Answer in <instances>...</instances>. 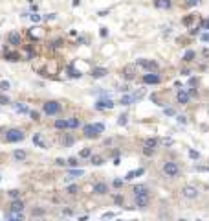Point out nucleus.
Here are the masks:
<instances>
[{
	"mask_svg": "<svg viewBox=\"0 0 209 221\" xmlns=\"http://www.w3.org/2000/svg\"><path fill=\"white\" fill-rule=\"evenodd\" d=\"M83 131H85V136H88V138H97V136H99V133H103V131H104V123H86V125L83 127Z\"/></svg>",
	"mask_w": 209,
	"mask_h": 221,
	"instance_id": "f257e3e1",
	"label": "nucleus"
},
{
	"mask_svg": "<svg viewBox=\"0 0 209 221\" xmlns=\"http://www.w3.org/2000/svg\"><path fill=\"white\" fill-rule=\"evenodd\" d=\"M163 173H165L167 177H178V173H180L178 164L172 162V160H167V162L163 164Z\"/></svg>",
	"mask_w": 209,
	"mask_h": 221,
	"instance_id": "f03ea898",
	"label": "nucleus"
},
{
	"mask_svg": "<svg viewBox=\"0 0 209 221\" xmlns=\"http://www.w3.org/2000/svg\"><path fill=\"white\" fill-rule=\"evenodd\" d=\"M24 140V133L20 129H9L6 133V142H20Z\"/></svg>",
	"mask_w": 209,
	"mask_h": 221,
	"instance_id": "7ed1b4c3",
	"label": "nucleus"
},
{
	"mask_svg": "<svg viewBox=\"0 0 209 221\" xmlns=\"http://www.w3.org/2000/svg\"><path fill=\"white\" fill-rule=\"evenodd\" d=\"M42 110L46 114H50V116H53V114H57L59 110H61V103H57V101H48V103H44V107H42Z\"/></svg>",
	"mask_w": 209,
	"mask_h": 221,
	"instance_id": "20e7f679",
	"label": "nucleus"
},
{
	"mask_svg": "<svg viewBox=\"0 0 209 221\" xmlns=\"http://www.w3.org/2000/svg\"><path fill=\"white\" fill-rule=\"evenodd\" d=\"M182 195L185 199H196L198 197V190L194 188V186H184L182 188Z\"/></svg>",
	"mask_w": 209,
	"mask_h": 221,
	"instance_id": "39448f33",
	"label": "nucleus"
},
{
	"mask_svg": "<svg viewBox=\"0 0 209 221\" xmlns=\"http://www.w3.org/2000/svg\"><path fill=\"white\" fill-rule=\"evenodd\" d=\"M136 206L138 208H147L149 206V193H138L136 195Z\"/></svg>",
	"mask_w": 209,
	"mask_h": 221,
	"instance_id": "423d86ee",
	"label": "nucleus"
},
{
	"mask_svg": "<svg viewBox=\"0 0 209 221\" xmlns=\"http://www.w3.org/2000/svg\"><path fill=\"white\" fill-rule=\"evenodd\" d=\"M112 107H114V101L110 98H101L95 103V109H112Z\"/></svg>",
	"mask_w": 209,
	"mask_h": 221,
	"instance_id": "0eeeda50",
	"label": "nucleus"
},
{
	"mask_svg": "<svg viewBox=\"0 0 209 221\" xmlns=\"http://www.w3.org/2000/svg\"><path fill=\"white\" fill-rule=\"evenodd\" d=\"M138 65L143 66V68H147V70H156V68H158L156 61H149V59H138Z\"/></svg>",
	"mask_w": 209,
	"mask_h": 221,
	"instance_id": "6e6552de",
	"label": "nucleus"
},
{
	"mask_svg": "<svg viewBox=\"0 0 209 221\" xmlns=\"http://www.w3.org/2000/svg\"><path fill=\"white\" fill-rule=\"evenodd\" d=\"M28 35H30L31 39H40L44 35V31L40 30V28H37V26H33V28H30V30H28Z\"/></svg>",
	"mask_w": 209,
	"mask_h": 221,
	"instance_id": "1a4fd4ad",
	"label": "nucleus"
},
{
	"mask_svg": "<svg viewBox=\"0 0 209 221\" xmlns=\"http://www.w3.org/2000/svg\"><path fill=\"white\" fill-rule=\"evenodd\" d=\"M141 94H125L121 98V105H130V103H134L136 98H139Z\"/></svg>",
	"mask_w": 209,
	"mask_h": 221,
	"instance_id": "9d476101",
	"label": "nucleus"
},
{
	"mask_svg": "<svg viewBox=\"0 0 209 221\" xmlns=\"http://www.w3.org/2000/svg\"><path fill=\"white\" fill-rule=\"evenodd\" d=\"M143 81L149 83V85H156V83H160V76L158 74H145L143 76Z\"/></svg>",
	"mask_w": 209,
	"mask_h": 221,
	"instance_id": "9b49d317",
	"label": "nucleus"
},
{
	"mask_svg": "<svg viewBox=\"0 0 209 221\" xmlns=\"http://www.w3.org/2000/svg\"><path fill=\"white\" fill-rule=\"evenodd\" d=\"M8 41H9V44H13V46H18L20 44V35L17 31H11L9 35H8Z\"/></svg>",
	"mask_w": 209,
	"mask_h": 221,
	"instance_id": "f8f14e48",
	"label": "nucleus"
},
{
	"mask_svg": "<svg viewBox=\"0 0 209 221\" xmlns=\"http://www.w3.org/2000/svg\"><path fill=\"white\" fill-rule=\"evenodd\" d=\"M66 74H68V78H75V79L83 76V72H79L75 66H68V68H66Z\"/></svg>",
	"mask_w": 209,
	"mask_h": 221,
	"instance_id": "ddd939ff",
	"label": "nucleus"
},
{
	"mask_svg": "<svg viewBox=\"0 0 209 221\" xmlns=\"http://www.w3.org/2000/svg\"><path fill=\"white\" fill-rule=\"evenodd\" d=\"M123 76H125V79H134V76H136V68H134V66H125Z\"/></svg>",
	"mask_w": 209,
	"mask_h": 221,
	"instance_id": "4468645a",
	"label": "nucleus"
},
{
	"mask_svg": "<svg viewBox=\"0 0 209 221\" xmlns=\"http://www.w3.org/2000/svg\"><path fill=\"white\" fill-rule=\"evenodd\" d=\"M75 142V138L72 136V135H68V133H64V135H62V138H61V144H62V146H72V144Z\"/></svg>",
	"mask_w": 209,
	"mask_h": 221,
	"instance_id": "2eb2a0df",
	"label": "nucleus"
},
{
	"mask_svg": "<svg viewBox=\"0 0 209 221\" xmlns=\"http://www.w3.org/2000/svg\"><path fill=\"white\" fill-rule=\"evenodd\" d=\"M107 190H108V186L104 184V183H99V184L94 186V193H97V195H103V193H107Z\"/></svg>",
	"mask_w": 209,
	"mask_h": 221,
	"instance_id": "dca6fc26",
	"label": "nucleus"
},
{
	"mask_svg": "<svg viewBox=\"0 0 209 221\" xmlns=\"http://www.w3.org/2000/svg\"><path fill=\"white\" fill-rule=\"evenodd\" d=\"M154 6L158 9H169L171 8V0H154Z\"/></svg>",
	"mask_w": 209,
	"mask_h": 221,
	"instance_id": "f3484780",
	"label": "nucleus"
},
{
	"mask_svg": "<svg viewBox=\"0 0 209 221\" xmlns=\"http://www.w3.org/2000/svg\"><path fill=\"white\" fill-rule=\"evenodd\" d=\"M176 98H178V103H182V105H185V103L189 101V92H185V91H180Z\"/></svg>",
	"mask_w": 209,
	"mask_h": 221,
	"instance_id": "a211bd4d",
	"label": "nucleus"
},
{
	"mask_svg": "<svg viewBox=\"0 0 209 221\" xmlns=\"http://www.w3.org/2000/svg\"><path fill=\"white\" fill-rule=\"evenodd\" d=\"M13 158H15V160H18V162H22V160H26V158H28V155H26V151L17 149L15 153H13Z\"/></svg>",
	"mask_w": 209,
	"mask_h": 221,
	"instance_id": "6ab92c4d",
	"label": "nucleus"
},
{
	"mask_svg": "<svg viewBox=\"0 0 209 221\" xmlns=\"http://www.w3.org/2000/svg\"><path fill=\"white\" fill-rule=\"evenodd\" d=\"M22 208H24V203L18 201V199H15L11 203V212H22Z\"/></svg>",
	"mask_w": 209,
	"mask_h": 221,
	"instance_id": "aec40b11",
	"label": "nucleus"
},
{
	"mask_svg": "<svg viewBox=\"0 0 209 221\" xmlns=\"http://www.w3.org/2000/svg\"><path fill=\"white\" fill-rule=\"evenodd\" d=\"M160 144V140L158 138H147V140H145V148H150V149H154L156 146Z\"/></svg>",
	"mask_w": 209,
	"mask_h": 221,
	"instance_id": "412c9836",
	"label": "nucleus"
},
{
	"mask_svg": "<svg viewBox=\"0 0 209 221\" xmlns=\"http://www.w3.org/2000/svg\"><path fill=\"white\" fill-rule=\"evenodd\" d=\"M15 110H18V113H24V114L31 113V110H30V107H28V105H24V103H15Z\"/></svg>",
	"mask_w": 209,
	"mask_h": 221,
	"instance_id": "4be33fe9",
	"label": "nucleus"
},
{
	"mask_svg": "<svg viewBox=\"0 0 209 221\" xmlns=\"http://www.w3.org/2000/svg\"><path fill=\"white\" fill-rule=\"evenodd\" d=\"M4 57H6V61H20L17 52H6V53H4Z\"/></svg>",
	"mask_w": 209,
	"mask_h": 221,
	"instance_id": "5701e85b",
	"label": "nucleus"
},
{
	"mask_svg": "<svg viewBox=\"0 0 209 221\" xmlns=\"http://www.w3.org/2000/svg\"><path fill=\"white\" fill-rule=\"evenodd\" d=\"M92 76L94 78H103V76H107V68H94Z\"/></svg>",
	"mask_w": 209,
	"mask_h": 221,
	"instance_id": "b1692460",
	"label": "nucleus"
},
{
	"mask_svg": "<svg viewBox=\"0 0 209 221\" xmlns=\"http://www.w3.org/2000/svg\"><path fill=\"white\" fill-rule=\"evenodd\" d=\"M138 193H149L147 186H143V184H138L136 188H134V195H138Z\"/></svg>",
	"mask_w": 209,
	"mask_h": 221,
	"instance_id": "393cba45",
	"label": "nucleus"
},
{
	"mask_svg": "<svg viewBox=\"0 0 209 221\" xmlns=\"http://www.w3.org/2000/svg\"><path fill=\"white\" fill-rule=\"evenodd\" d=\"M55 127L57 129H68V120H55Z\"/></svg>",
	"mask_w": 209,
	"mask_h": 221,
	"instance_id": "a878e982",
	"label": "nucleus"
},
{
	"mask_svg": "<svg viewBox=\"0 0 209 221\" xmlns=\"http://www.w3.org/2000/svg\"><path fill=\"white\" fill-rule=\"evenodd\" d=\"M33 142L37 144L39 148H46V144H44V140H42V138H40V135H39V133H37V135L33 136Z\"/></svg>",
	"mask_w": 209,
	"mask_h": 221,
	"instance_id": "bb28decb",
	"label": "nucleus"
},
{
	"mask_svg": "<svg viewBox=\"0 0 209 221\" xmlns=\"http://www.w3.org/2000/svg\"><path fill=\"white\" fill-rule=\"evenodd\" d=\"M75 127H79V120H77V118L68 120V129H75Z\"/></svg>",
	"mask_w": 209,
	"mask_h": 221,
	"instance_id": "cd10ccee",
	"label": "nucleus"
},
{
	"mask_svg": "<svg viewBox=\"0 0 209 221\" xmlns=\"http://www.w3.org/2000/svg\"><path fill=\"white\" fill-rule=\"evenodd\" d=\"M83 175V170H70V175L68 179H73V177H81Z\"/></svg>",
	"mask_w": 209,
	"mask_h": 221,
	"instance_id": "c85d7f7f",
	"label": "nucleus"
},
{
	"mask_svg": "<svg viewBox=\"0 0 209 221\" xmlns=\"http://www.w3.org/2000/svg\"><path fill=\"white\" fill-rule=\"evenodd\" d=\"M92 164H94V166H101V164H103V157L94 155V157H92Z\"/></svg>",
	"mask_w": 209,
	"mask_h": 221,
	"instance_id": "c756f323",
	"label": "nucleus"
},
{
	"mask_svg": "<svg viewBox=\"0 0 209 221\" xmlns=\"http://www.w3.org/2000/svg\"><path fill=\"white\" fill-rule=\"evenodd\" d=\"M193 57H194V52H193V50H189V52H185L184 61H187V63H189V61H193Z\"/></svg>",
	"mask_w": 209,
	"mask_h": 221,
	"instance_id": "7c9ffc66",
	"label": "nucleus"
},
{
	"mask_svg": "<svg viewBox=\"0 0 209 221\" xmlns=\"http://www.w3.org/2000/svg\"><path fill=\"white\" fill-rule=\"evenodd\" d=\"M9 87H11V85H9V81H0V91H4V92H6V91H9Z\"/></svg>",
	"mask_w": 209,
	"mask_h": 221,
	"instance_id": "2f4dec72",
	"label": "nucleus"
},
{
	"mask_svg": "<svg viewBox=\"0 0 209 221\" xmlns=\"http://www.w3.org/2000/svg\"><path fill=\"white\" fill-rule=\"evenodd\" d=\"M0 103H2V105H8V103H11V100L8 98V96H4V94H0Z\"/></svg>",
	"mask_w": 209,
	"mask_h": 221,
	"instance_id": "473e14b6",
	"label": "nucleus"
},
{
	"mask_svg": "<svg viewBox=\"0 0 209 221\" xmlns=\"http://www.w3.org/2000/svg\"><path fill=\"white\" fill-rule=\"evenodd\" d=\"M30 19L33 20V22H40V20H42V17H40V15H37V13H31V15H30Z\"/></svg>",
	"mask_w": 209,
	"mask_h": 221,
	"instance_id": "72a5a7b5",
	"label": "nucleus"
},
{
	"mask_svg": "<svg viewBox=\"0 0 209 221\" xmlns=\"http://www.w3.org/2000/svg\"><path fill=\"white\" fill-rule=\"evenodd\" d=\"M77 190H79L77 184H70V186H68V193H77Z\"/></svg>",
	"mask_w": 209,
	"mask_h": 221,
	"instance_id": "f704fd0d",
	"label": "nucleus"
},
{
	"mask_svg": "<svg viewBox=\"0 0 209 221\" xmlns=\"http://www.w3.org/2000/svg\"><path fill=\"white\" fill-rule=\"evenodd\" d=\"M79 155H81L83 158H86V157H90V155H92V151H90V149L86 148V149H83V151H81V153H79Z\"/></svg>",
	"mask_w": 209,
	"mask_h": 221,
	"instance_id": "c9c22d12",
	"label": "nucleus"
},
{
	"mask_svg": "<svg viewBox=\"0 0 209 221\" xmlns=\"http://www.w3.org/2000/svg\"><path fill=\"white\" fill-rule=\"evenodd\" d=\"M193 20H194V15H189V17H185V19H184V24H185V26H189Z\"/></svg>",
	"mask_w": 209,
	"mask_h": 221,
	"instance_id": "e433bc0d",
	"label": "nucleus"
},
{
	"mask_svg": "<svg viewBox=\"0 0 209 221\" xmlns=\"http://www.w3.org/2000/svg\"><path fill=\"white\" fill-rule=\"evenodd\" d=\"M189 157H191V158H196V160H198V158H200V153H198V151H194V149H191V151H189Z\"/></svg>",
	"mask_w": 209,
	"mask_h": 221,
	"instance_id": "4c0bfd02",
	"label": "nucleus"
},
{
	"mask_svg": "<svg viewBox=\"0 0 209 221\" xmlns=\"http://www.w3.org/2000/svg\"><path fill=\"white\" fill-rule=\"evenodd\" d=\"M134 177H138V175H136V171H129L125 179H127V181H130V179H134Z\"/></svg>",
	"mask_w": 209,
	"mask_h": 221,
	"instance_id": "58836bf2",
	"label": "nucleus"
},
{
	"mask_svg": "<svg viewBox=\"0 0 209 221\" xmlns=\"http://www.w3.org/2000/svg\"><path fill=\"white\" fill-rule=\"evenodd\" d=\"M55 164H57V166H64V164H68V160H64V158H57Z\"/></svg>",
	"mask_w": 209,
	"mask_h": 221,
	"instance_id": "ea45409f",
	"label": "nucleus"
},
{
	"mask_svg": "<svg viewBox=\"0 0 209 221\" xmlns=\"http://www.w3.org/2000/svg\"><path fill=\"white\" fill-rule=\"evenodd\" d=\"M33 216H44V210H40V208H35V210H33Z\"/></svg>",
	"mask_w": 209,
	"mask_h": 221,
	"instance_id": "a19ab883",
	"label": "nucleus"
},
{
	"mask_svg": "<svg viewBox=\"0 0 209 221\" xmlns=\"http://www.w3.org/2000/svg\"><path fill=\"white\" fill-rule=\"evenodd\" d=\"M125 123H127V114L119 116V125H125Z\"/></svg>",
	"mask_w": 209,
	"mask_h": 221,
	"instance_id": "79ce46f5",
	"label": "nucleus"
},
{
	"mask_svg": "<svg viewBox=\"0 0 209 221\" xmlns=\"http://www.w3.org/2000/svg\"><path fill=\"white\" fill-rule=\"evenodd\" d=\"M9 197L17 199V197H18V190H11V192H9Z\"/></svg>",
	"mask_w": 209,
	"mask_h": 221,
	"instance_id": "37998d69",
	"label": "nucleus"
},
{
	"mask_svg": "<svg viewBox=\"0 0 209 221\" xmlns=\"http://www.w3.org/2000/svg\"><path fill=\"white\" fill-rule=\"evenodd\" d=\"M68 164L72 166V168H75V166H77V160H75V158H68Z\"/></svg>",
	"mask_w": 209,
	"mask_h": 221,
	"instance_id": "c03bdc74",
	"label": "nucleus"
},
{
	"mask_svg": "<svg viewBox=\"0 0 209 221\" xmlns=\"http://www.w3.org/2000/svg\"><path fill=\"white\" fill-rule=\"evenodd\" d=\"M162 144H165V146H172V138H165V140H162Z\"/></svg>",
	"mask_w": 209,
	"mask_h": 221,
	"instance_id": "a18cd8bd",
	"label": "nucleus"
},
{
	"mask_svg": "<svg viewBox=\"0 0 209 221\" xmlns=\"http://www.w3.org/2000/svg\"><path fill=\"white\" fill-rule=\"evenodd\" d=\"M30 114H31V118H33V120H39V113H37V110H31Z\"/></svg>",
	"mask_w": 209,
	"mask_h": 221,
	"instance_id": "49530a36",
	"label": "nucleus"
},
{
	"mask_svg": "<svg viewBox=\"0 0 209 221\" xmlns=\"http://www.w3.org/2000/svg\"><path fill=\"white\" fill-rule=\"evenodd\" d=\"M121 184H123V181H121V179H116V181H114V186H116V188H119Z\"/></svg>",
	"mask_w": 209,
	"mask_h": 221,
	"instance_id": "de8ad7c7",
	"label": "nucleus"
},
{
	"mask_svg": "<svg viewBox=\"0 0 209 221\" xmlns=\"http://www.w3.org/2000/svg\"><path fill=\"white\" fill-rule=\"evenodd\" d=\"M52 44H53V46H61V44H62V39H57V41H53Z\"/></svg>",
	"mask_w": 209,
	"mask_h": 221,
	"instance_id": "09e8293b",
	"label": "nucleus"
},
{
	"mask_svg": "<svg viewBox=\"0 0 209 221\" xmlns=\"http://www.w3.org/2000/svg\"><path fill=\"white\" fill-rule=\"evenodd\" d=\"M202 28H205V30H209V19H207V20H204V22H202Z\"/></svg>",
	"mask_w": 209,
	"mask_h": 221,
	"instance_id": "8fccbe9b",
	"label": "nucleus"
},
{
	"mask_svg": "<svg viewBox=\"0 0 209 221\" xmlns=\"http://www.w3.org/2000/svg\"><path fill=\"white\" fill-rule=\"evenodd\" d=\"M55 17H57V15H55V13H50V15H48L46 19H48V20H55Z\"/></svg>",
	"mask_w": 209,
	"mask_h": 221,
	"instance_id": "3c124183",
	"label": "nucleus"
},
{
	"mask_svg": "<svg viewBox=\"0 0 209 221\" xmlns=\"http://www.w3.org/2000/svg\"><path fill=\"white\" fill-rule=\"evenodd\" d=\"M194 4H198V0H187V6H194Z\"/></svg>",
	"mask_w": 209,
	"mask_h": 221,
	"instance_id": "603ef678",
	"label": "nucleus"
},
{
	"mask_svg": "<svg viewBox=\"0 0 209 221\" xmlns=\"http://www.w3.org/2000/svg\"><path fill=\"white\" fill-rule=\"evenodd\" d=\"M165 114H169V116H172V114H174V110H172V109H165Z\"/></svg>",
	"mask_w": 209,
	"mask_h": 221,
	"instance_id": "864d4df0",
	"label": "nucleus"
},
{
	"mask_svg": "<svg viewBox=\"0 0 209 221\" xmlns=\"http://www.w3.org/2000/svg\"><path fill=\"white\" fill-rule=\"evenodd\" d=\"M103 217H114V214L112 212H107V214H103Z\"/></svg>",
	"mask_w": 209,
	"mask_h": 221,
	"instance_id": "5fc2aeb1",
	"label": "nucleus"
},
{
	"mask_svg": "<svg viewBox=\"0 0 209 221\" xmlns=\"http://www.w3.org/2000/svg\"><path fill=\"white\" fill-rule=\"evenodd\" d=\"M116 203H117V205H121V203H123V199H121V195H117V197H116Z\"/></svg>",
	"mask_w": 209,
	"mask_h": 221,
	"instance_id": "6e6d98bb",
	"label": "nucleus"
},
{
	"mask_svg": "<svg viewBox=\"0 0 209 221\" xmlns=\"http://www.w3.org/2000/svg\"><path fill=\"white\" fill-rule=\"evenodd\" d=\"M202 41H209V33H204V35H202Z\"/></svg>",
	"mask_w": 209,
	"mask_h": 221,
	"instance_id": "4d7b16f0",
	"label": "nucleus"
},
{
	"mask_svg": "<svg viewBox=\"0 0 209 221\" xmlns=\"http://www.w3.org/2000/svg\"><path fill=\"white\" fill-rule=\"evenodd\" d=\"M204 55H205V57H209V50H207V48L204 50Z\"/></svg>",
	"mask_w": 209,
	"mask_h": 221,
	"instance_id": "13d9d810",
	"label": "nucleus"
}]
</instances>
